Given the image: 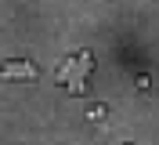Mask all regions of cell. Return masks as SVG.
Returning a JSON list of instances; mask_svg holds the SVG:
<instances>
[{
  "label": "cell",
  "instance_id": "6da1fadb",
  "mask_svg": "<svg viewBox=\"0 0 159 145\" xmlns=\"http://www.w3.org/2000/svg\"><path fill=\"white\" fill-rule=\"evenodd\" d=\"M90 69H94V55H90V51H80V55L65 58V62L54 69V80H58V84H65L72 94H83V91H87Z\"/></svg>",
  "mask_w": 159,
  "mask_h": 145
},
{
  "label": "cell",
  "instance_id": "7a4b0ae2",
  "mask_svg": "<svg viewBox=\"0 0 159 145\" xmlns=\"http://www.w3.org/2000/svg\"><path fill=\"white\" fill-rule=\"evenodd\" d=\"M0 76L4 80H36L40 76V69L33 65V62H4V69H0Z\"/></svg>",
  "mask_w": 159,
  "mask_h": 145
},
{
  "label": "cell",
  "instance_id": "3957f363",
  "mask_svg": "<svg viewBox=\"0 0 159 145\" xmlns=\"http://www.w3.org/2000/svg\"><path fill=\"white\" fill-rule=\"evenodd\" d=\"M87 120H105V105H90L87 109Z\"/></svg>",
  "mask_w": 159,
  "mask_h": 145
}]
</instances>
